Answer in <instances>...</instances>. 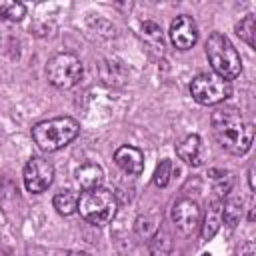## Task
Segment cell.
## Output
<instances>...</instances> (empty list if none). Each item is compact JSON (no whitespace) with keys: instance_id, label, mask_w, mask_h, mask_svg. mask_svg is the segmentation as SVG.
Wrapping results in <instances>:
<instances>
[{"instance_id":"obj_1","label":"cell","mask_w":256,"mask_h":256,"mask_svg":"<svg viewBox=\"0 0 256 256\" xmlns=\"http://www.w3.org/2000/svg\"><path fill=\"white\" fill-rule=\"evenodd\" d=\"M212 132L218 144L230 154L242 156L250 150L254 140V126L244 120L236 108H218L212 112Z\"/></svg>"},{"instance_id":"obj_2","label":"cell","mask_w":256,"mask_h":256,"mask_svg":"<svg viewBox=\"0 0 256 256\" xmlns=\"http://www.w3.org/2000/svg\"><path fill=\"white\" fill-rule=\"evenodd\" d=\"M80 132V124L70 116H58L34 124L32 138L42 152H58L68 146Z\"/></svg>"},{"instance_id":"obj_3","label":"cell","mask_w":256,"mask_h":256,"mask_svg":"<svg viewBox=\"0 0 256 256\" xmlns=\"http://www.w3.org/2000/svg\"><path fill=\"white\" fill-rule=\"evenodd\" d=\"M206 58L216 76L224 80H234L242 72V60L234 44L222 32H212L206 40Z\"/></svg>"},{"instance_id":"obj_4","label":"cell","mask_w":256,"mask_h":256,"mask_svg":"<svg viewBox=\"0 0 256 256\" xmlns=\"http://www.w3.org/2000/svg\"><path fill=\"white\" fill-rule=\"evenodd\" d=\"M78 212L80 216L94 226H106L114 220L118 212V200L112 190L108 188H94L80 196L78 200Z\"/></svg>"},{"instance_id":"obj_5","label":"cell","mask_w":256,"mask_h":256,"mask_svg":"<svg viewBox=\"0 0 256 256\" xmlns=\"http://www.w3.org/2000/svg\"><path fill=\"white\" fill-rule=\"evenodd\" d=\"M84 74L82 60L72 52H60L54 54L46 64V78L52 86L60 90L74 88Z\"/></svg>"},{"instance_id":"obj_6","label":"cell","mask_w":256,"mask_h":256,"mask_svg":"<svg viewBox=\"0 0 256 256\" xmlns=\"http://www.w3.org/2000/svg\"><path fill=\"white\" fill-rule=\"evenodd\" d=\"M190 94L192 98L202 106H214L224 102L232 94V86L228 80L216 76L214 72H202L192 78L190 82Z\"/></svg>"},{"instance_id":"obj_7","label":"cell","mask_w":256,"mask_h":256,"mask_svg":"<svg viewBox=\"0 0 256 256\" xmlns=\"http://www.w3.org/2000/svg\"><path fill=\"white\" fill-rule=\"evenodd\" d=\"M24 186L32 194H42L54 182V166L42 156H32L24 166Z\"/></svg>"},{"instance_id":"obj_8","label":"cell","mask_w":256,"mask_h":256,"mask_svg":"<svg viewBox=\"0 0 256 256\" xmlns=\"http://www.w3.org/2000/svg\"><path fill=\"white\" fill-rule=\"evenodd\" d=\"M200 220H202V212L196 200L180 198L172 204V222L184 236L194 234L200 228Z\"/></svg>"},{"instance_id":"obj_9","label":"cell","mask_w":256,"mask_h":256,"mask_svg":"<svg viewBox=\"0 0 256 256\" xmlns=\"http://www.w3.org/2000/svg\"><path fill=\"white\" fill-rule=\"evenodd\" d=\"M170 42L178 48V50H188L196 44L198 40V26L194 22L192 16H176L172 22H170Z\"/></svg>"},{"instance_id":"obj_10","label":"cell","mask_w":256,"mask_h":256,"mask_svg":"<svg viewBox=\"0 0 256 256\" xmlns=\"http://www.w3.org/2000/svg\"><path fill=\"white\" fill-rule=\"evenodd\" d=\"M114 162L126 174L138 176V174L144 172V154L134 146H120L114 152Z\"/></svg>"},{"instance_id":"obj_11","label":"cell","mask_w":256,"mask_h":256,"mask_svg":"<svg viewBox=\"0 0 256 256\" xmlns=\"http://www.w3.org/2000/svg\"><path fill=\"white\" fill-rule=\"evenodd\" d=\"M176 154L182 162L190 164V166H200L204 160V148H202V140L198 134H188L178 146H176Z\"/></svg>"},{"instance_id":"obj_12","label":"cell","mask_w":256,"mask_h":256,"mask_svg":"<svg viewBox=\"0 0 256 256\" xmlns=\"http://www.w3.org/2000/svg\"><path fill=\"white\" fill-rule=\"evenodd\" d=\"M222 226V200L216 198L208 204L206 212H204V218L200 220V234H202V240H210Z\"/></svg>"},{"instance_id":"obj_13","label":"cell","mask_w":256,"mask_h":256,"mask_svg":"<svg viewBox=\"0 0 256 256\" xmlns=\"http://www.w3.org/2000/svg\"><path fill=\"white\" fill-rule=\"evenodd\" d=\"M76 182L80 184V188L84 192L88 190H94V188H100L102 182H104V170L100 164H94V162H86L82 166L76 168Z\"/></svg>"},{"instance_id":"obj_14","label":"cell","mask_w":256,"mask_h":256,"mask_svg":"<svg viewBox=\"0 0 256 256\" xmlns=\"http://www.w3.org/2000/svg\"><path fill=\"white\" fill-rule=\"evenodd\" d=\"M244 204H242V198L240 196H236V194H226V198H224V202H222V222L224 224H228L230 228H234L238 222H240V218H242V208Z\"/></svg>"},{"instance_id":"obj_15","label":"cell","mask_w":256,"mask_h":256,"mask_svg":"<svg viewBox=\"0 0 256 256\" xmlns=\"http://www.w3.org/2000/svg\"><path fill=\"white\" fill-rule=\"evenodd\" d=\"M78 200H80V196L74 190H60V192L54 194L52 204H54L58 214L72 216L74 212H78Z\"/></svg>"},{"instance_id":"obj_16","label":"cell","mask_w":256,"mask_h":256,"mask_svg":"<svg viewBox=\"0 0 256 256\" xmlns=\"http://www.w3.org/2000/svg\"><path fill=\"white\" fill-rule=\"evenodd\" d=\"M148 250L152 256H168L172 250V240L164 230H156L148 240Z\"/></svg>"},{"instance_id":"obj_17","label":"cell","mask_w":256,"mask_h":256,"mask_svg":"<svg viewBox=\"0 0 256 256\" xmlns=\"http://www.w3.org/2000/svg\"><path fill=\"white\" fill-rule=\"evenodd\" d=\"M142 38H144L146 44H150V46L156 48V50H162V48H164L162 30H160V26H158L156 22H152V20H148V22L142 24Z\"/></svg>"},{"instance_id":"obj_18","label":"cell","mask_w":256,"mask_h":256,"mask_svg":"<svg viewBox=\"0 0 256 256\" xmlns=\"http://www.w3.org/2000/svg\"><path fill=\"white\" fill-rule=\"evenodd\" d=\"M236 34H238L250 48H254V34H256V18H254V14H246V16L236 24Z\"/></svg>"},{"instance_id":"obj_19","label":"cell","mask_w":256,"mask_h":256,"mask_svg":"<svg viewBox=\"0 0 256 256\" xmlns=\"http://www.w3.org/2000/svg\"><path fill=\"white\" fill-rule=\"evenodd\" d=\"M0 16L10 22H20L26 16V6L22 2H0Z\"/></svg>"},{"instance_id":"obj_20","label":"cell","mask_w":256,"mask_h":256,"mask_svg":"<svg viewBox=\"0 0 256 256\" xmlns=\"http://www.w3.org/2000/svg\"><path fill=\"white\" fill-rule=\"evenodd\" d=\"M170 174H172V162L168 158L160 160V164L156 166L154 170V176H152V182L158 186V188H164L168 182H170Z\"/></svg>"},{"instance_id":"obj_21","label":"cell","mask_w":256,"mask_h":256,"mask_svg":"<svg viewBox=\"0 0 256 256\" xmlns=\"http://www.w3.org/2000/svg\"><path fill=\"white\" fill-rule=\"evenodd\" d=\"M248 182H250V190H254V168L252 166L248 170Z\"/></svg>"},{"instance_id":"obj_22","label":"cell","mask_w":256,"mask_h":256,"mask_svg":"<svg viewBox=\"0 0 256 256\" xmlns=\"http://www.w3.org/2000/svg\"><path fill=\"white\" fill-rule=\"evenodd\" d=\"M66 256H90V254H86V252H80V250H74V252H68Z\"/></svg>"},{"instance_id":"obj_23","label":"cell","mask_w":256,"mask_h":256,"mask_svg":"<svg viewBox=\"0 0 256 256\" xmlns=\"http://www.w3.org/2000/svg\"><path fill=\"white\" fill-rule=\"evenodd\" d=\"M0 256H8V254H6V252H2V250H0Z\"/></svg>"}]
</instances>
